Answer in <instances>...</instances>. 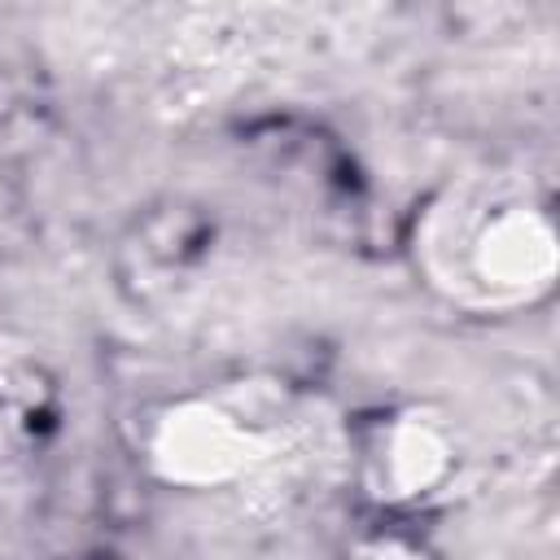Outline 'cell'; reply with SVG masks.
I'll list each match as a JSON object with an SVG mask.
<instances>
[{
  "mask_svg": "<svg viewBox=\"0 0 560 560\" xmlns=\"http://www.w3.org/2000/svg\"><path fill=\"white\" fill-rule=\"evenodd\" d=\"M341 459L332 424L284 381L241 376L166 402L144 429L149 472L245 512H289Z\"/></svg>",
  "mask_w": 560,
  "mask_h": 560,
  "instance_id": "obj_1",
  "label": "cell"
},
{
  "mask_svg": "<svg viewBox=\"0 0 560 560\" xmlns=\"http://www.w3.org/2000/svg\"><path fill=\"white\" fill-rule=\"evenodd\" d=\"M420 280L468 315H516L551 298L560 236L551 197L516 166L455 175L416 219Z\"/></svg>",
  "mask_w": 560,
  "mask_h": 560,
  "instance_id": "obj_2",
  "label": "cell"
},
{
  "mask_svg": "<svg viewBox=\"0 0 560 560\" xmlns=\"http://www.w3.org/2000/svg\"><path fill=\"white\" fill-rule=\"evenodd\" d=\"M346 464H354V477L376 508L407 512L451 490L464 468V442L446 411L411 402L376 416L350 446Z\"/></svg>",
  "mask_w": 560,
  "mask_h": 560,
  "instance_id": "obj_3",
  "label": "cell"
},
{
  "mask_svg": "<svg viewBox=\"0 0 560 560\" xmlns=\"http://www.w3.org/2000/svg\"><path fill=\"white\" fill-rule=\"evenodd\" d=\"M44 411H48V385H39V376L26 363L0 359V464L13 459L35 438Z\"/></svg>",
  "mask_w": 560,
  "mask_h": 560,
  "instance_id": "obj_4",
  "label": "cell"
},
{
  "mask_svg": "<svg viewBox=\"0 0 560 560\" xmlns=\"http://www.w3.org/2000/svg\"><path fill=\"white\" fill-rule=\"evenodd\" d=\"M337 560H438V556L402 534H368V538L350 542Z\"/></svg>",
  "mask_w": 560,
  "mask_h": 560,
  "instance_id": "obj_5",
  "label": "cell"
},
{
  "mask_svg": "<svg viewBox=\"0 0 560 560\" xmlns=\"http://www.w3.org/2000/svg\"><path fill=\"white\" fill-rule=\"evenodd\" d=\"M4 219H9V210H4V188H0V232H4Z\"/></svg>",
  "mask_w": 560,
  "mask_h": 560,
  "instance_id": "obj_6",
  "label": "cell"
}]
</instances>
